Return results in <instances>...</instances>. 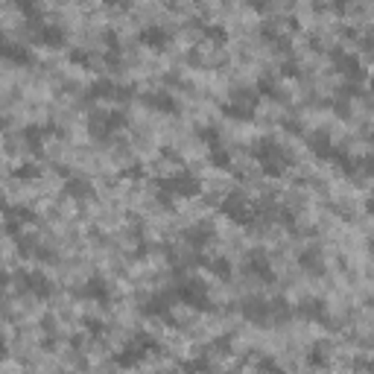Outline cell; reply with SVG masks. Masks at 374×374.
I'll use <instances>...</instances> for the list:
<instances>
[{
    "label": "cell",
    "instance_id": "6da1fadb",
    "mask_svg": "<svg viewBox=\"0 0 374 374\" xmlns=\"http://www.w3.org/2000/svg\"><path fill=\"white\" fill-rule=\"evenodd\" d=\"M252 158L258 161V167H260V172L266 179H281L292 167L290 149L275 138H258L252 143Z\"/></svg>",
    "mask_w": 374,
    "mask_h": 374
},
{
    "label": "cell",
    "instance_id": "7a4b0ae2",
    "mask_svg": "<svg viewBox=\"0 0 374 374\" xmlns=\"http://www.w3.org/2000/svg\"><path fill=\"white\" fill-rule=\"evenodd\" d=\"M155 187H158L155 190L158 205L172 211V202H176V199H193V196L202 193V179L190 170H176V172H170V176L158 179Z\"/></svg>",
    "mask_w": 374,
    "mask_h": 374
},
{
    "label": "cell",
    "instance_id": "3957f363",
    "mask_svg": "<svg viewBox=\"0 0 374 374\" xmlns=\"http://www.w3.org/2000/svg\"><path fill=\"white\" fill-rule=\"evenodd\" d=\"M158 351H161L158 339L149 331H138V334H132L126 342H123V348L114 354V365H120V368H138L149 357H155Z\"/></svg>",
    "mask_w": 374,
    "mask_h": 374
},
{
    "label": "cell",
    "instance_id": "277c9868",
    "mask_svg": "<svg viewBox=\"0 0 374 374\" xmlns=\"http://www.w3.org/2000/svg\"><path fill=\"white\" fill-rule=\"evenodd\" d=\"M172 295H176V304H185L196 313H211L214 310L211 290L202 278H182L176 287H172Z\"/></svg>",
    "mask_w": 374,
    "mask_h": 374
},
{
    "label": "cell",
    "instance_id": "5b68a950",
    "mask_svg": "<svg viewBox=\"0 0 374 374\" xmlns=\"http://www.w3.org/2000/svg\"><path fill=\"white\" fill-rule=\"evenodd\" d=\"M126 126H129L126 111H117V109L91 111V117H88V135H91L97 143H109L117 132H123Z\"/></svg>",
    "mask_w": 374,
    "mask_h": 374
},
{
    "label": "cell",
    "instance_id": "8992f818",
    "mask_svg": "<svg viewBox=\"0 0 374 374\" xmlns=\"http://www.w3.org/2000/svg\"><path fill=\"white\" fill-rule=\"evenodd\" d=\"M219 211L226 219H231L240 229H255L258 226V205H252L243 193H229L219 202Z\"/></svg>",
    "mask_w": 374,
    "mask_h": 374
},
{
    "label": "cell",
    "instance_id": "52a82bcc",
    "mask_svg": "<svg viewBox=\"0 0 374 374\" xmlns=\"http://www.w3.org/2000/svg\"><path fill=\"white\" fill-rule=\"evenodd\" d=\"M258 103H260V97L255 94V88H237V91H231L229 103H222V114L237 123H248V120H255Z\"/></svg>",
    "mask_w": 374,
    "mask_h": 374
},
{
    "label": "cell",
    "instance_id": "ba28073f",
    "mask_svg": "<svg viewBox=\"0 0 374 374\" xmlns=\"http://www.w3.org/2000/svg\"><path fill=\"white\" fill-rule=\"evenodd\" d=\"M15 284H18V290H21L23 295L38 298V302H47V298L56 292L53 281H50L44 272H38V269H21L18 275H15Z\"/></svg>",
    "mask_w": 374,
    "mask_h": 374
},
{
    "label": "cell",
    "instance_id": "9c48e42d",
    "mask_svg": "<svg viewBox=\"0 0 374 374\" xmlns=\"http://www.w3.org/2000/svg\"><path fill=\"white\" fill-rule=\"evenodd\" d=\"M172 307H176V295H172V290H155V292H149L143 302L138 304V310L146 316V319H167L172 321Z\"/></svg>",
    "mask_w": 374,
    "mask_h": 374
},
{
    "label": "cell",
    "instance_id": "30bf717a",
    "mask_svg": "<svg viewBox=\"0 0 374 374\" xmlns=\"http://www.w3.org/2000/svg\"><path fill=\"white\" fill-rule=\"evenodd\" d=\"M240 316L248 321V325L269 328L272 325V302L263 295H246L240 302Z\"/></svg>",
    "mask_w": 374,
    "mask_h": 374
},
{
    "label": "cell",
    "instance_id": "8fae6325",
    "mask_svg": "<svg viewBox=\"0 0 374 374\" xmlns=\"http://www.w3.org/2000/svg\"><path fill=\"white\" fill-rule=\"evenodd\" d=\"M331 62H334V67L342 73L345 79H351V82H365V65L360 62L357 53H351V50L334 47V50H331Z\"/></svg>",
    "mask_w": 374,
    "mask_h": 374
},
{
    "label": "cell",
    "instance_id": "7c38bea8",
    "mask_svg": "<svg viewBox=\"0 0 374 374\" xmlns=\"http://www.w3.org/2000/svg\"><path fill=\"white\" fill-rule=\"evenodd\" d=\"M243 272L248 278H255L260 284H272L275 281V269H272V258L263 252V248H252L243 260Z\"/></svg>",
    "mask_w": 374,
    "mask_h": 374
},
{
    "label": "cell",
    "instance_id": "4fadbf2b",
    "mask_svg": "<svg viewBox=\"0 0 374 374\" xmlns=\"http://www.w3.org/2000/svg\"><path fill=\"white\" fill-rule=\"evenodd\" d=\"M135 97V88L132 85H120L114 79H97L88 85V99H114V103H129Z\"/></svg>",
    "mask_w": 374,
    "mask_h": 374
},
{
    "label": "cell",
    "instance_id": "5bb4252c",
    "mask_svg": "<svg viewBox=\"0 0 374 374\" xmlns=\"http://www.w3.org/2000/svg\"><path fill=\"white\" fill-rule=\"evenodd\" d=\"M0 216H4V231H6L9 237H18L27 226L38 222V214H35L33 208H27V205H9Z\"/></svg>",
    "mask_w": 374,
    "mask_h": 374
},
{
    "label": "cell",
    "instance_id": "9a60e30c",
    "mask_svg": "<svg viewBox=\"0 0 374 374\" xmlns=\"http://www.w3.org/2000/svg\"><path fill=\"white\" fill-rule=\"evenodd\" d=\"M182 240H185V246L193 248V252H205V248L216 240V229H214V222H208V219L193 222V226H187L182 231Z\"/></svg>",
    "mask_w": 374,
    "mask_h": 374
},
{
    "label": "cell",
    "instance_id": "2e32d148",
    "mask_svg": "<svg viewBox=\"0 0 374 374\" xmlns=\"http://www.w3.org/2000/svg\"><path fill=\"white\" fill-rule=\"evenodd\" d=\"M77 295L85 298V302H94V304H103L106 307L114 298V290H111V284L103 275H91V278L82 281V287L77 290Z\"/></svg>",
    "mask_w": 374,
    "mask_h": 374
},
{
    "label": "cell",
    "instance_id": "e0dca14e",
    "mask_svg": "<svg viewBox=\"0 0 374 374\" xmlns=\"http://www.w3.org/2000/svg\"><path fill=\"white\" fill-rule=\"evenodd\" d=\"M0 62L15 65V67H30L35 62V56H33V50L23 47L21 41H12L6 35H0Z\"/></svg>",
    "mask_w": 374,
    "mask_h": 374
},
{
    "label": "cell",
    "instance_id": "ac0fdd59",
    "mask_svg": "<svg viewBox=\"0 0 374 374\" xmlns=\"http://www.w3.org/2000/svg\"><path fill=\"white\" fill-rule=\"evenodd\" d=\"M307 149H310V153H313L319 161H328V164H334L336 155L342 153V149L334 143V138H331L325 129H316V132L307 135Z\"/></svg>",
    "mask_w": 374,
    "mask_h": 374
},
{
    "label": "cell",
    "instance_id": "d6986e66",
    "mask_svg": "<svg viewBox=\"0 0 374 374\" xmlns=\"http://www.w3.org/2000/svg\"><path fill=\"white\" fill-rule=\"evenodd\" d=\"M138 44L153 50V53H164V50L172 44V35H170V30L161 27V23H146V27L138 33Z\"/></svg>",
    "mask_w": 374,
    "mask_h": 374
},
{
    "label": "cell",
    "instance_id": "ffe728a7",
    "mask_svg": "<svg viewBox=\"0 0 374 374\" xmlns=\"http://www.w3.org/2000/svg\"><path fill=\"white\" fill-rule=\"evenodd\" d=\"M292 310H295V316H302L304 321H313V325H331L328 304L321 302V298H302Z\"/></svg>",
    "mask_w": 374,
    "mask_h": 374
},
{
    "label": "cell",
    "instance_id": "44dd1931",
    "mask_svg": "<svg viewBox=\"0 0 374 374\" xmlns=\"http://www.w3.org/2000/svg\"><path fill=\"white\" fill-rule=\"evenodd\" d=\"M35 44L41 47H50V50H59L67 44V30L62 27V23H44L38 21V27H35Z\"/></svg>",
    "mask_w": 374,
    "mask_h": 374
},
{
    "label": "cell",
    "instance_id": "7402d4cb",
    "mask_svg": "<svg viewBox=\"0 0 374 374\" xmlns=\"http://www.w3.org/2000/svg\"><path fill=\"white\" fill-rule=\"evenodd\" d=\"M141 103L149 111H158V114H179V99L170 91H146L141 97Z\"/></svg>",
    "mask_w": 374,
    "mask_h": 374
},
{
    "label": "cell",
    "instance_id": "603a6c76",
    "mask_svg": "<svg viewBox=\"0 0 374 374\" xmlns=\"http://www.w3.org/2000/svg\"><path fill=\"white\" fill-rule=\"evenodd\" d=\"M53 132H56L53 126H38V123H30V126L21 132V138H23V143H27V149H33V153H41L44 141L53 135Z\"/></svg>",
    "mask_w": 374,
    "mask_h": 374
},
{
    "label": "cell",
    "instance_id": "cb8c5ba5",
    "mask_svg": "<svg viewBox=\"0 0 374 374\" xmlns=\"http://www.w3.org/2000/svg\"><path fill=\"white\" fill-rule=\"evenodd\" d=\"M65 193H67L70 199H77V202H85V199L94 196V185H91L85 176H67V182H65Z\"/></svg>",
    "mask_w": 374,
    "mask_h": 374
},
{
    "label": "cell",
    "instance_id": "d4e9b609",
    "mask_svg": "<svg viewBox=\"0 0 374 374\" xmlns=\"http://www.w3.org/2000/svg\"><path fill=\"white\" fill-rule=\"evenodd\" d=\"M298 266H302L307 275H325V258H321L319 248H304L298 255Z\"/></svg>",
    "mask_w": 374,
    "mask_h": 374
},
{
    "label": "cell",
    "instance_id": "484cf974",
    "mask_svg": "<svg viewBox=\"0 0 374 374\" xmlns=\"http://www.w3.org/2000/svg\"><path fill=\"white\" fill-rule=\"evenodd\" d=\"M202 266L211 272L214 278H219V281H229V278L234 275V263H231L229 258H222V255H216V258H211V260H202Z\"/></svg>",
    "mask_w": 374,
    "mask_h": 374
},
{
    "label": "cell",
    "instance_id": "4316f807",
    "mask_svg": "<svg viewBox=\"0 0 374 374\" xmlns=\"http://www.w3.org/2000/svg\"><path fill=\"white\" fill-rule=\"evenodd\" d=\"M255 94L258 97H266V99H284V94H281V85L272 79V77H263V79H258V85H255Z\"/></svg>",
    "mask_w": 374,
    "mask_h": 374
},
{
    "label": "cell",
    "instance_id": "83f0119b",
    "mask_svg": "<svg viewBox=\"0 0 374 374\" xmlns=\"http://www.w3.org/2000/svg\"><path fill=\"white\" fill-rule=\"evenodd\" d=\"M15 9L27 18L30 23H38L41 21V4L38 0H15Z\"/></svg>",
    "mask_w": 374,
    "mask_h": 374
},
{
    "label": "cell",
    "instance_id": "f1b7e54d",
    "mask_svg": "<svg viewBox=\"0 0 374 374\" xmlns=\"http://www.w3.org/2000/svg\"><path fill=\"white\" fill-rule=\"evenodd\" d=\"M208 161H211V167H216V170H231V167H234L231 153H229V149H222V146H214V149H211Z\"/></svg>",
    "mask_w": 374,
    "mask_h": 374
},
{
    "label": "cell",
    "instance_id": "f546056e",
    "mask_svg": "<svg viewBox=\"0 0 374 374\" xmlns=\"http://www.w3.org/2000/svg\"><path fill=\"white\" fill-rule=\"evenodd\" d=\"M202 35H205L211 44H226V41H229V30L219 27V23H205V27H202Z\"/></svg>",
    "mask_w": 374,
    "mask_h": 374
},
{
    "label": "cell",
    "instance_id": "4dcf8cb0",
    "mask_svg": "<svg viewBox=\"0 0 374 374\" xmlns=\"http://www.w3.org/2000/svg\"><path fill=\"white\" fill-rule=\"evenodd\" d=\"M328 363H331V357L325 351V345H316L307 354V365H313V368H328Z\"/></svg>",
    "mask_w": 374,
    "mask_h": 374
},
{
    "label": "cell",
    "instance_id": "1f68e13d",
    "mask_svg": "<svg viewBox=\"0 0 374 374\" xmlns=\"http://www.w3.org/2000/svg\"><path fill=\"white\" fill-rule=\"evenodd\" d=\"M12 176L15 179H23V182H33V179L41 176V167L38 164H23V167H15L12 170Z\"/></svg>",
    "mask_w": 374,
    "mask_h": 374
},
{
    "label": "cell",
    "instance_id": "d6a6232c",
    "mask_svg": "<svg viewBox=\"0 0 374 374\" xmlns=\"http://www.w3.org/2000/svg\"><path fill=\"white\" fill-rule=\"evenodd\" d=\"M199 138H202V143H208L211 149H214V146H222V143H219L222 135H219L216 126H202V129H199Z\"/></svg>",
    "mask_w": 374,
    "mask_h": 374
},
{
    "label": "cell",
    "instance_id": "836d02e7",
    "mask_svg": "<svg viewBox=\"0 0 374 374\" xmlns=\"http://www.w3.org/2000/svg\"><path fill=\"white\" fill-rule=\"evenodd\" d=\"M214 363L208 360V357H199V360H185L182 363V368H187V371H208Z\"/></svg>",
    "mask_w": 374,
    "mask_h": 374
},
{
    "label": "cell",
    "instance_id": "e575fe53",
    "mask_svg": "<svg viewBox=\"0 0 374 374\" xmlns=\"http://www.w3.org/2000/svg\"><path fill=\"white\" fill-rule=\"evenodd\" d=\"M231 342H234L231 336H219V339H214L208 348H214L216 354H229V351H231Z\"/></svg>",
    "mask_w": 374,
    "mask_h": 374
},
{
    "label": "cell",
    "instance_id": "d590c367",
    "mask_svg": "<svg viewBox=\"0 0 374 374\" xmlns=\"http://www.w3.org/2000/svg\"><path fill=\"white\" fill-rule=\"evenodd\" d=\"M85 331L91 334V336H106V325L99 319H85Z\"/></svg>",
    "mask_w": 374,
    "mask_h": 374
},
{
    "label": "cell",
    "instance_id": "8d00e7d4",
    "mask_svg": "<svg viewBox=\"0 0 374 374\" xmlns=\"http://www.w3.org/2000/svg\"><path fill=\"white\" fill-rule=\"evenodd\" d=\"M70 62H73V65H85V67H88V65H91V56L85 53V50H70Z\"/></svg>",
    "mask_w": 374,
    "mask_h": 374
},
{
    "label": "cell",
    "instance_id": "74e56055",
    "mask_svg": "<svg viewBox=\"0 0 374 374\" xmlns=\"http://www.w3.org/2000/svg\"><path fill=\"white\" fill-rule=\"evenodd\" d=\"M281 77H287V79H295V77H298V65H295L292 59L281 65Z\"/></svg>",
    "mask_w": 374,
    "mask_h": 374
},
{
    "label": "cell",
    "instance_id": "f35d334b",
    "mask_svg": "<svg viewBox=\"0 0 374 374\" xmlns=\"http://www.w3.org/2000/svg\"><path fill=\"white\" fill-rule=\"evenodd\" d=\"M255 365H258V368H266V371H281V365H278L275 360H269V357H260Z\"/></svg>",
    "mask_w": 374,
    "mask_h": 374
},
{
    "label": "cell",
    "instance_id": "ab89813d",
    "mask_svg": "<svg viewBox=\"0 0 374 374\" xmlns=\"http://www.w3.org/2000/svg\"><path fill=\"white\" fill-rule=\"evenodd\" d=\"M284 129L292 132V135H304V126L298 120H284Z\"/></svg>",
    "mask_w": 374,
    "mask_h": 374
},
{
    "label": "cell",
    "instance_id": "60d3db41",
    "mask_svg": "<svg viewBox=\"0 0 374 374\" xmlns=\"http://www.w3.org/2000/svg\"><path fill=\"white\" fill-rule=\"evenodd\" d=\"M331 9L339 12V15H345L348 9H351V0H331Z\"/></svg>",
    "mask_w": 374,
    "mask_h": 374
},
{
    "label": "cell",
    "instance_id": "b9f144b4",
    "mask_svg": "<svg viewBox=\"0 0 374 374\" xmlns=\"http://www.w3.org/2000/svg\"><path fill=\"white\" fill-rule=\"evenodd\" d=\"M123 176H126V179H143V167H141V164L126 167V170H123Z\"/></svg>",
    "mask_w": 374,
    "mask_h": 374
},
{
    "label": "cell",
    "instance_id": "7bdbcfd3",
    "mask_svg": "<svg viewBox=\"0 0 374 374\" xmlns=\"http://www.w3.org/2000/svg\"><path fill=\"white\" fill-rule=\"evenodd\" d=\"M9 357V342H6V334L0 331V360H6Z\"/></svg>",
    "mask_w": 374,
    "mask_h": 374
},
{
    "label": "cell",
    "instance_id": "ee69618b",
    "mask_svg": "<svg viewBox=\"0 0 374 374\" xmlns=\"http://www.w3.org/2000/svg\"><path fill=\"white\" fill-rule=\"evenodd\" d=\"M248 6H252L255 12H266L269 9V0H248Z\"/></svg>",
    "mask_w": 374,
    "mask_h": 374
},
{
    "label": "cell",
    "instance_id": "f6af8a7d",
    "mask_svg": "<svg viewBox=\"0 0 374 374\" xmlns=\"http://www.w3.org/2000/svg\"><path fill=\"white\" fill-rule=\"evenodd\" d=\"M103 4H106L109 9H126V6H129V0H103Z\"/></svg>",
    "mask_w": 374,
    "mask_h": 374
},
{
    "label": "cell",
    "instance_id": "bcb514c9",
    "mask_svg": "<svg viewBox=\"0 0 374 374\" xmlns=\"http://www.w3.org/2000/svg\"><path fill=\"white\" fill-rule=\"evenodd\" d=\"M9 284H12V275H9L6 269H0V290H6Z\"/></svg>",
    "mask_w": 374,
    "mask_h": 374
},
{
    "label": "cell",
    "instance_id": "7dc6e473",
    "mask_svg": "<svg viewBox=\"0 0 374 374\" xmlns=\"http://www.w3.org/2000/svg\"><path fill=\"white\" fill-rule=\"evenodd\" d=\"M6 208H9V202H6V199H0V214H4Z\"/></svg>",
    "mask_w": 374,
    "mask_h": 374
}]
</instances>
